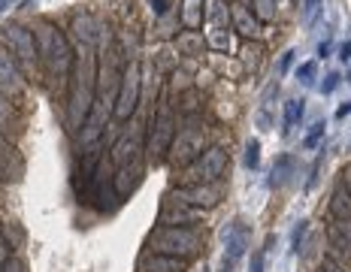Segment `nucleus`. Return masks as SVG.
<instances>
[{
	"mask_svg": "<svg viewBox=\"0 0 351 272\" xmlns=\"http://www.w3.org/2000/svg\"><path fill=\"white\" fill-rule=\"evenodd\" d=\"M12 257H16V254H12V242H10V239H6V236H3V233H0V263L12 260Z\"/></svg>",
	"mask_w": 351,
	"mask_h": 272,
	"instance_id": "obj_32",
	"label": "nucleus"
},
{
	"mask_svg": "<svg viewBox=\"0 0 351 272\" xmlns=\"http://www.w3.org/2000/svg\"><path fill=\"white\" fill-rule=\"evenodd\" d=\"M12 3H16V0H0V12H6V10H10V6Z\"/></svg>",
	"mask_w": 351,
	"mask_h": 272,
	"instance_id": "obj_41",
	"label": "nucleus"
},
{
	"mask_svg": "<svg viewBox=\"0 0 351 272\" xmlns=\"http://www.w3.org/2000/svg\"><path fill=\"white\" fill-rule=\"evenodd\" d=\"M145 251L170 254V257H179V260L191 263L194 257H200V251H203V233H200V227L158 224L155 230L149 233V239H145Z\"/></svg>",
	"mask_w": 351,
	"mask_h": 272,
	"instance_id": "obj_2",
	"label": "nucleus"
},
{
	"mask_svg": "<svg viewBox=\"0 0 351 272\" xmlns=\"http://www.w3.org/2000/svg\"><path fill=\"white\" fill-rule=\"evenodd\" d=\"M324 260H330L333 267H339L342 272H351V245L336 236H327V251Z\"/></svg>",
	"mask_w": 351,
	"mask_h": 272,
	"instance_id": "obj_19",
	"label": "nucleus"
},
{
	"mask_svg": "<svg viewBox=\"0 0 351 272\" xmlns=\"http://www.w3.org/2000/svg\"><path fill=\"white\" fill-rule=\"evenodd\" d=\"M112 182H115V190H119L121 200H124V197H130L136 188H140V182H143V158L134 160V164H128V166H115Z\"/></svg>",
	"mask_w": 351,
	"mask_h": 272,
	"instance_id": "obj_15",
	"label": "nucleus"
},
{
	"mask_svg": "<svg viewBox=\"0 0 351 272\" xmlns=\"http://www.w3.org/2000/svg\"><path fill=\"white\" fill-rule=\"evenodd\" d=\"M306 112V100H288L285 103V115H282V134L291 136L294 134V127L300 124V119H303Z\"/></svg>",
	"mask_w": 351,
	"mask_h": 272,
	"instance_id": "obj_22",
	"label": "nucleus"
},
{
	"mask_svg": "<svg viewBox=\"0 0 351 272\" xmlns=\"http://www.w3.org/2000/svg\"><path fill=\"white\" fill-rule=\"evenodd\" d=\"M203 215L206 212L197 209V206L179 200V197L167 194L160 200V209H158V224H167V227H200Z\"/></svg>",
	"mask_w": 351,
	"mask_h": 272,
	"instance_id": "obj_9",
	"label": "nucleus"
},
{
	"mask_svg": "<svg viewBox=\"0 0 351 272\" xmlns=\"http://www.w3.org/2000/svg\"><path fill=\"white\" fill-rule=\"evenodd\" d=\"M176 109L167 97H158L155 112L149 115V127H145V151H149L152 160L167 158L173 139H176Z\"/></svg>",
	"mask_w": 351,
	"mask_h": 272,
	"instance_id": "obj_3",
	"label": "nucleus"
},
{
	"mask_svg": "<svg viewBox=\"0 0 351 272\" xmlns=\"http://www.w3.org/2000/svg\"><path fill=\"white\" fill-rule=\"evenodd\" d=\"M291 61H294V51H285L282 55V61H279V76H285V73H288V67H291Z\"/></svg>",
	"mask_w": 351,
	"mask_h": 272,
	"instance_id": "obj_35",
	"label": "nucleus"
},
{
	"mask_svg": "<svg viewBox=\"0 0 351 272\" xmlns=\"http://www.w3.org/2000/svg\"><path fill=\"white\" fill-rule=\"evenodd\" d=\"M318 272H342L339 267H333L330 260H324V257H321V267H318Z\"/></svg>",
	"mask_w": 351,
	"mask_h": 272,
	"instance_id": "obj_40",
	"label": "nucleus"
},
{
	"mask_svg": "<svg viewBox=\"0 0 351 272\" xmlns=\"http://www.w3.org/2000/svg\"><path fill=\"white\" fill-rule=\"evenodd\" d=\"M25 173V160H21L19 149L10 143V136L0 134V179L3 182H19Z\"/></svg>",
	"mask_w": 351,
	"mask_h": 272,
	"instance_id": "obj_13",
	"label": "nucleus"
},
{
	"mask_svg": "<svg viewBox=\"0 0 351 272\" xmlns=\"http://www.w3.org/2000/svg\"><path fill=\"white\" fill-rule=\"evenodd\" d=\"M191 263L179 260V257L170 254H155V251H143L140 260H136V272H188Z\"/></svg>",
	"mask_w": 351,
	"mask_h": 272,
	"instance_id": "obj_14",
	"label": "nucleus"
},
{
	"mask_svg": "<svg viewBox=\"0 0 351 272\" xmlns=\"http://www.w3.org/2000/svg\"><path fill=\"white\" fill-rule=\"evenodd\" d=\"M27 88V79H25V70L19 67V61L10 55V49L0 42V91L12 100H21Z\"/></svg>",
	"mask_w": 351,
	"mask_h": 272,
	"instance_id": "obj_11",
	"label": "nucleus"
},
{
	"mask_svg": "<svg viewBox=\"0 0 351 272\" xmlns=\"http://www.w3.org/2000/svg\"><path fill=\"white\" fill-rule=\"evenodd\" d=\"M327 236H336L351 245V221H330L327 224Z\"/></svg>",
	"mask_w": 351,
	"mask_h": 272,
	"instance_id": "obj_27",
	"label": "nucleus"
},
{
	"mask_svg": "<svg viewBox=\"0 0 351 272\" xmlns=\"http://www.w3.org/2000/svg\"><path fill=\"white\" fill-rule=\"evenodd\" d=\"M221 239H224V248H228V260L224 263H237L239 257L248 251V227L239 221V218H233V221L221 230Z\"/></svg>",
	"mask_w": 351,
	"mask_h": 272,
	"instance_id": "obj_12",
	"label": "nucleus"
},
{
	"mask_svg": "<svg viewBox=\"0 0 351 272\" xmlns=\"http://www.w3.org/2000/svg\"><path fill=\"white\" fill-rule=\"evenodd\" d=\"M230 12H233L230 25L237 27V31H243V34H248V36L258 34V25H261V21L254 18L252 12H248V6H237V3H233V6H230Z\"/></svg>",
	"mask_w": 351,
	"mask_h": 272,
	"instance_id": "obj_23",
	"label": "nucleus"
},
{
	"mask_svg": "<svg viewBox=\"0 0 351 272\" xmlns=\"http://www.w3.org/2000/svg\"><path fill=\"white\" fill-rule=\"evenodd\" d=\"M0 42L10 49V55L19 61V67L25 73H34L36 64H40V51H36V36L31 27L21 25H10L0 31Z\"/></svg>",
	"mask_w": 351,
	"mask_h": 272,
	"instance_id": "obj_6",
	"label": "nucleus"
},
{
	"mask_svg": "<svg viewBox=\"0 0 351 272\" xmlns=\"http://www.w3.org/2000/svg\"><path fill=\"white\" fill-rule=\"evenodd\" d=\"M348 115H351V100H346L339 109H336V119H339V121H346Z\"/></svg>",
	"mask_w": 351,
	"mask_h": 272,
	"instance_id": "obj_37",
	"label": "nucleus"
},
{
	"mask_svg": "<svg viewBox=\"0 0 351 272\" xmlns=\"http://www.w3.org/2000/svg\"><path fill=\"white\" fill-rule=\"evenodd\" d=\"M321 160H324V154H318L315 164H312V170H309V182H306V190L315 188V182H318V170H321Z\"/></svg>",
	"mask_w": 351,
	"mask_h": 272,
	"instance_id": "obj_33",
	"label": "nucleus"
},
{
	"mask_svg": "<svg viewBox=\"0 0 351 272\" xmlns=\"http://www.w3.org/2000/svg\"><path fill=\"white\" fill-rule=\"evenodd\" d=\"M243 160H245L248 170H258V166H261V143H258V139H248Z\"/></svg>",
	"mask_w": 351,
	"mask_h": 272,
	"instance_id": "obj_26",
	"label": "nucleus"
},
{
	"mask_svg": "<svg viewBox=\"0 0 351 272\" xmlns=\"http://www.w3.org/2000/svg\"><path fill=\"white\" fill-rule=\"evenodd\" d=\"M221 272H233V267H230V263H224V267H221Z\"/></svg>",
	"mask_w": 351,
	"mask_h": 272,
	"instance_id": "obj_42",
	"label": "nucleus"
},
{
	"mask_svg": "<svg viewBox=\"0 0 351 272\" xmlns=\"http://www.w3.org/2000/svg\"><path fill=\"white\" fill-rule=\"evenodd\" d=\"M143 151H145V127H143V121L130 119L128 127L119 134V139H115L112 149L106 154L115 166H128V164H134V160H140Z\"/></svg>",
	"mask_w": 351,
	"mask_h": 272,
	"instance_id": "obj_8",
	"label": "nucleus"
},
{
	"mask_svg": "<svg viewBox=\"0 0 351 272\" xmlns=\"http://www.w3.org/2000/svg\"><path fill=\"white\" fill-rule=\"evenodd\" d=\"M315 76H318V61H306V64H300L297 67V82L300 85L309 88L312 82H315Z\"/></svg>",
	"mask_w": 351,
	"mask_h": 272,
	"instance_id": "obj_25",
	"label": "nucleus"
},
{
	"mask_svg": "<svg viewBox=\"0 0 351 272\" xmlns=\"http://www.w3.org/2000/svg\"><path fill=\"white\" fill-rule=\"evenodd\" d=\"M173 197H179V200L197 206V209L203 212H212L218 203L224 200V185L221 182H200V185H176L170 190Z\"/></svg>",
	"mask_w": 351,
	"mask_h": 272,
	"instance_id": "obj_10",
	"label": "nucleus"
},
{
	"mask_svg": "<svg viewBox=\"0 0 351 272\" xmlns=\"http://www.w3.org/2000/svg\"><path fill=\"white\" fill-rule=\"evenodd\" d=\"M34 36H36L40 61L46 64L49 76L58 82V88H64V94H67V82H70V73H73V58H76L67 34L58 31V27H52V25H40V31H34Z\"/></svg>",
	"mask_w": 351,
	"mask_h": 272,
	"instance_id": "obj_1",
	"label": "nucleus"
},
{
	"mask_svg": "<svg viewBox=\"0 0 351 272\" xmlns=\"http://www.w3.org/2000/svg\"><path fill=\"white\" fill-rule=\"evenodd\" d=\"M294 175V158H291L288 151L279 154V158L273 160V170H269V179H267V185L273 188V190H279L288 185V179Z\"/></svg>",
	"mask_w": 351,
	"mask_h": 272,
	"instance_id": "obj_18",
	"label": "nucleus"
},
{
	"mask_svg": "<svg viewBox=\"0 0 351 272\" xmlns=\"http://www.w3.org/2000/svg\"><path fill=\"white\" fill-rule=\"evenodd\" d=\"M318 12H321V0H303V25L306 27L315 25Z\"/></svg>",
	"mask_w": 351,
	"mask_h": 272,
	"instance_id": "obj_30",
	"label": "nucleus"
},
{
	"mask_svg": "<svg viewBox=\"0 0 351 272\" xmlns=\"http://www.w3.org/2000/svg\"><path fill=\"white\" fill-rule=\"evenodd\" d=\"M327 209H330V221H351V190L346 182H336Z\"/></svg>",
	"mask_w": 351,
	"mask_h": 272,
	"instance_id": "obj_16",
	"label": "nucleus"
},
{
	"mask_svg": "<svg viewBox=\"0 0 351 272\" xmlns=\"http://www.w3.org/2000/svg\"><path fill=\"white\" fill-rule=\"evenodd\" d=\"M346 82H351V73H348V79H346Z\"/></svg>",
	"mask_w": 351,
	"mask_h": 272,
	"instance_id": "obj_43",
	"label": "nucleus"
},
{
	"mask_svg": "<svg viewBox=\"0 0 351 272\" xmlns=\"http://www.w3.org/2000/svg\"><path fill=\"white\" fill-rule=\"evenodd\" d=\"M0 134L3 136H16L19 134V112H16V100L6 97L0 91Z\"/></svg>",
	"mask_w": 351,
	"mask_h": 272,
	"instance_id": "obj_20",
	"label": "nucleus"
},
{
	"mask_svg": "<svg viewBox=\"0 0 351 272\" xmlns=\"http://www.w3.org/2000/svg\"><path fill=\"white\" fill-rule=\"evenodd\" d=\"M324 127H327V121H324V119H318L315 124H312L309 134L303 136V145H306V149H318L321 139H324Z\"/></svg>",
	"mask_w": 351,
	"mask_h": 272,
	"instance_id": "obj_24",
	"label": "nucleus"
},
{
	"mask_svg": "<svg viewBox=\"0 0 351 272\" xmlns=\"http://www.w3.org/2000/svg\"><path fill=\"white\" fill-rule=\"evenodd\" d=\"M339 61H342V64H348V61H351V40L339 46Z\"/></svg>",
	"mask_w": 351,
	"mask_h": 272,
	"instance_id": "obj_36",
	"label": "nucleus"
},
{
	"mask_svg": "<svg viewBox=\"0 0 351 272\" xmlns=\"http://www.w3.org/2000/svg\"><path fill=\"white\" fill-rule=\"evenodd\" d=\"M248 272H263V248L252 254V263H248Z\"/></svg>",
	"mask_w": 351,
	"mask_h": 272,
	"instance_id": "obj_34",
	"label": "nucleus"
},
{
	"mask_svg": "<svg viewBox=\"0 0 351 272\" xmlns=\"http://www.w3.org/2000/svg\"><path fill=\"white\" fill-rule=\"evenodd\" d=\"M339 82H342V76H339V73H327V76H324V82H321V94H333L336 88H339Z\"/></svg>",
	"mask_w": 351,
	"mask_h": 272,
	"instance_id": "obj_31",
	"label": "nucleus"
},
{
	"mask_svg": "<svg viewBox=\"0 0 351 272\" xmlns=\"http://www.w3.org/2000/svg\"><path fill=\"white\" fill-rule=\"evenodd\" d=\"M203 16H206L203 0H182L179 21H182V27H185V31H197V27L203 25Z\"/></svg>",
	"mask_w": 351,
	"mask_h": 272,
	"instance_id": "obj_21",
	"label": "nucleus"
},
{
	"mask_svg": "<svg viewBox=\"0 0 351 272\" xmlns=\"http://www.w3.org/2000/svg\"><path fill=\"white\" fill-rule=\"evenodd\" d=\"M73 36H76V42H85V46H100V21L82 12V16L73 18Z\"/></svg>",
	"mask_w": 351,
	"mask_h": 272,
	"instance_id": "obj_17",
	"label": "nucleus"
},
{
	"mask_svg": "<svg viewBox=\"0 0 351 272\" xmlns=\"http://www.w3.org/2000/svg\"><path fill=\"white\" fill-rule=\"evenodd\" d=\"M230 154L221 145H209L194 164H188L182 175H185V185H200V182H221L228 175Z\"/></svg>",
	"mask_w": 351,
	"mask_h": 272,
	"instance_id": "obj_5",
	"label": "nucleus"
},
{
	"mask_svg": "<svg viewBox=\"0 0 351 272\" xmlns=\"http://www.w3.org/2000/svg\"><path fill=\"white\" fill-rule=\"evenodd\" d=\"M152 3H155L158 16H167V10H170V0H152Z\"/></svg>",
	"mask_w": 351,
	"mask_h": 272,
	"instance_id": "obj_38",
	"label": "nucleus"
},
{
	"mask_svg": "<svg viewBox=\"0 0 351 272\" xmlns=\"http://www.w3.org/2000/svg\"><path fill=\"white\" fill-rule=\"evenodd\" d=\"M140 91H143V67L140 61H128L121 70V82H119V97L112 106V119L119 124H128L134 119L136 106H140Z\"/></svg>",
	"mask_w": 351,
	"mask_h": 272,
	"instance_id": "obj_4",
	"label": "nucleus"
},
{
	"mask_svg": "<svg viewBox=\"0 0 351 272\" xmlns=\"http://www.w3.org/2000/svg\"><path fill=\"white\" fill-rule=\"evenodd\" d=\"M330 55V40H324V42H318V58L324 61V58Z\"/></svg>",
	"mask_w": 351,
	"mask_h": 272,
	"instance_id": "obj_39",
	"label": "nucleus"
},
{
	"mask_svg": "<svg viewBox=\"0 0 351 272\" xmlns=\"http://www.w3.org/2000/svg\"><path fill=\"white\" fill-rule=\"evenodd\" d=\"M276 16V0H254V18L269 21Z\"/></svg>",
	"mask_w": 351,
	"mask_h": 272,
	"instance_id": "obj_28",
	"label": "nucleus"
},
{
	"mask_svg": "<svg viewBox=\"0 0 351 272\" xmlns=\"http://www.w3.org/2000/svg\"><path fill=\"white\" fill-rule=\"evenodd\" d=\"M306 233H309V221H300L294 227V233H291V251H303V239H306Z\"/></svg>",
	"mask_w": 351,
	"mask_h": 272,
	"instance_id": "obj_29",
	"label": "nucleus"
},
{
	"mask_svg": "<svg viewBox=\"0 0 351 272\" xmlns=\"http://www.w3.org/2000/svg\"><path fill=\"white\" fill-rule=\"evenodd\" d=\"M206 151V143H203V127L200 124H194V121H188V124H182L179 130H176V139H173V145H170V164L173 166H179V170H185L188 164H194L200 154Z\"/></svg>",
	"mask_w": 351,
	"mask_h": 272,
	"instance_id": "obj_7",
	"label": "nucleus"
}]
</instances>
